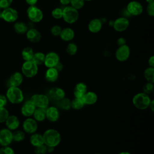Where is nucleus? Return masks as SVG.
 <instances>
[{
	"mask_svg": "<svg viewBox=\"0 0 154 154\" xmlns=\"http://www.w3.org/2000/svg\"><path fill=\"white\" fill-rule=\"evenodd\" d=\"M7 103V99L5 95L0 94V108L5 107Z\"/></svg>",
	"mask_w": 154,
	"mask_h": 154,
	"instance_id": "45",
	"label": "nucleus"
},
{
	"mask_svg": "<svg viewBox=\"0 0 154 154\" xmlns=\"http://www.w3.org/2000/svg\"><path fill=\"white\" fill-rule=\"evenodd\" d=\"M60 112L57 107L49 106L46 109V119L49 122H55L58 120Z\"/></svg>",
	"mask_w": 154,
	"mask_h": 154,
	"instance_id": "19",
	"label": "nucleus"
},
{
	"mask_svg": "<svg viewBox=\"0 0 154 154\" xmlns=\"http://www.w3.org/2000/svg\"><path fill=\"white\" fill-rule=\"evenodd\" d=\"M146 11L149 16H154V2L148 3L146 8Z\"/></svg>",
	"mask_w": 154,
	"mask_h": 154,
	"instance_id": "43",
	"label": "nucleus"
},
{
	"mask_svg": "<svg viewBox=\"0 0 154 154\" xmlns=\"http://www.w3.org/2000/svg\"><path fill=\"white\" fill-rule=\"evenodd\" d=\"M126 10L131 16H138L143 13V7L140 2L137 1H132L128 4Z\"/></svg>",
	"mask_w": 154,
	"mask_h": 154,
	"instance_id": "9",
	"label": "nucleus"
},
{
	"mask_svg": "<svg viewBox=\"0 0 154 154\" xmlns=\"http://www.w3.org/2000/svg\"><path fill=\"white\" fill-rule=\"evenodd\" d=\"M78 51V46L74 43H69L66 47V52L70 55H74Z\"/></svg>",
	"mask_w": 154,
	"mask_h": 154,
	"instance_id": "35",
	"label": "nucleus"
},
{
	"mask_svg": "<svg viewBox=\"0 0 154 154\" xmlns=\"http://www.w3.org/2000/svg\"><path fill=\"white\" fill-rule=\"evenodd\" d=\"M102 27V23L100 19L94 18L90 21L88 24V29L92 33L99 32Z\"/></svg>",
	"mask_w": 154,
	"mask_h": 154,
	"instance_id": "21",
	"label": "nucleus"
},
{
	"mask_svg": "<svg viewBox=\"0 0 154 154\" xmlns=\"http://www.w3.org/2000/svg\"><path fill=\"white\" fill-rule=\"evenodd\" d=\"M0 154H15L14 150L10 147L7 146H2L0 148Z\"/></svg>",
	"mask_w": 154,
	"mask_h": 154,
	"instance_id": "42",
	"label": "nucleus"
},
{
	"mask_svg": "<svg viewBox=\"0 0 154 154\" xmlns=\"http://www.w3.org/2000/svg\"><path fill=\"white\" fill-rule=\"evenodd\" d=\"M26 36L28 40L33 43H36L40 42L42 38V35L37 29L31 28L28 29L26 32Z\"/></svg>",
	"mask_w": 154,
	"mask_h": 154,
	"instance_id": "17",
	"label": "nucleus"
},
{
	"mask_svg": "<svg viewBox=\"0 0 154 154\" xmlns=\"http://www.w3.org/2000/svg\"><path fill=\"white\" fill-rule=\"evenodd\" d=\"M23 75L22 73L16 72L13 73L8 79L9 87H19L23 82Z\"/></svg>",
	"mask_w": 154,
	"mask_h": 154,
	"instance_id": "20",
	"label": "nucleus"
},
{
	"mask_svg": "<svg viewBox=\"0 0 154 154\" xmlns=\"http://www.w3.org/2000/svg\"><path fill=\"white\" fill-rule=\"evenodd\" d=\"M25 137V132L20 130H17L13 132V141L16 142L22 141Z\"/></svg>",
	"mask_w": 154,
	"mask_h": 154,
	"instance_id": "34",
	"label": "nucleus"
},
{
	"mask_svg": "<svg viewBox=\"0 0 154 154\" xmlns=\"http://www.w3.org/2000/svg\"><path fill=\"white\" fill-rule=\"evenodd\" d=\"M14 29L17 34H23L28 31V26L23 22H17L14 25Z\"/></svg>",
	"mask_w": 154,
	"mask_h": 154,
	"instance_id": "28",
	"label": "nucleus"
},
{
	"mask_svg": "<svg viewBox=\"0 0 154 154\" xmlns=\"http://www.w3.org/2000/svg\"><path fill=\"white\" fill-rule=\"evenodd\" d=\"M22 74L26 78H33L38 73V66L32 60L25 61L22 65Z\"/></svg>",
	"mask_w": 154,
	"mask_h": 154,
	"instance_id": "5",
	"label": "nucleus"
},
{
	"mask_svg": "<svg viewBox=\"0 0 154 154\" xmlns=\"http://www.w3.org/2000/svg\"><path fill=\"white\" fill-rule=\"evenodd\" d=\"M29 142L34 147L42 145L44 144L43 135L35 132L32 134L29 138Z\"/></svg>",
	"mask_w": 154,
	"mask_h": 154,
	"instance_id": "26",
	"label": "nucleus"
},
{
	"mask_svg": "<svg viewBox=\"0 0 154 154\" xmlns=\"http://www.w3.org/2000/svg\"><path fill=\"white\" fill-rule=\"evenodd\" d=\"M146 2L148 3H150V2H154V0H146Z\"/></svg>",
	"mask_w": 154,
	"mask_h": 154,
	"instance_id": "54",
	"label": "nucleus"
},
{
	"mask_svg": "<svg viewBox=\"0 0 154 154\" xmlns=\"http://www.w3.org/2000/svg\"><path fill=\"white\" fill-rule=\"evenodd\" d=\"M151 99L149 95L142 92L136 94L132 98L134 106L140 110H144L149 108Z\"/></svg>",
	"mask_w": 154,
	"mask_h": 154,
	"instance_id": "3",
	"label": "nucleus"
},
{
	"mask_svg": "<svg viewBox=\"0 0 154 154\" xmlns=\"http://www.w3.org/2000/svg\"><path fill=\"white\" fill-rule=\"evenodd\" d=\"M65 97L64 90L60 87H53L48 91V97L55 100L59 101Z\"/></svg>",
	"mask_w": 154,
	"mask_h": 154,
	"instance_id": "16",
	"label": "nucleus"
},
{
	"mask_svg": "<svg viewBox=\"0 0 154 154\" xmlns=\"http://www.w3.org/2000/svg\"><path fill=\"white\" fill-rule=\"evenodd\" d=\"M35 108L36 107L32 101L31 100H28L25 101L22 105L20 112L23 116L26 117H30L33 115Z\"/></svg>",
	"mask_w": 154,
	"mask_h": 154,
	"instance_id": "15",
	"label": "nucleus"
},
{
	"mask_svg": "<svg viewBox=\"0 0 154 154\" xmlns=\"http://www.w3.org/2000/svg\"><path fill=\"white\" fill-rule=\"evenodd\" d=\"M84 0H70V6L76 10L81 9L84 5Z\"/></svg>",
	"mask_w": 154,
	"mask_h": 154,
	"instance_id": "36",
	"label": "nucleus"
},
{
	"mask_svg": "<svg viewBox=\"0 0 154 154\" xmlns=\"http://www.w3.org/2000/svg\"><path fill=\"white\" fill-rule=\"evenodd\" d=\"M1 12H2V11L1 10V8H0V18H1Z\"/></svg>",
	"mask_w": 154,
	"mask_h": 154,
	"instance_id": "55",
	"label": "nucleus"
},
{
	"mask_svg": "<svg viewBox=\"0 0 154 154\" xmlns=\"http://www.w3.org/2000/svg\"><path fill=\"white\" fill-rule=\"evenodd\" d=\"M117 45L119 46H122V45H125L126 44V40L125 39V38L123 37H120L117 41Z\"/></svg>",
	"mask_w": 154,
	"mask_h": 154,
	"instance_id": "47",
	"label": "nucleus"
},
{
	"mask_svg": "<svg viewBox=\"0 0 154 154\" xmlns=\"http://www.w3.org/2000/svg\"><path fill=\"white\" fill-rule=\"evenodd\" d=\"M38 0H25V2L29 5H35L37 2Z\"/></svg>",
	"mask_w": 154,
	"mask_h": 154,
	"instance_id": "49",
	"label": "nucleus"
},
{
	"mask_svg": "<svg viewBox=\"0 0 154 154\" xmlns=\"http://www.w3.org/2000/svg\"><path fill=\"white\" fill-rule=\"evenodd\" d=\"M54 150V147H48L47 146V152L48 153H52Z\"/></svg>",
	"mask_w": 154,
	"mask_h": 154,
	"instance_id": "51",
	"label": "nucleus"
},
{
	"mask_svg": "<svg viewBox=\"0 0 154 154\" xmlns=\"http://www.w3.org/2000/svg\"><path fill=\"white\" fill-rule=\"evenodd\" d=\"M143 93L149 95L153 91V83L147 82L143 86Z\"/></svg>",
	"mask_w": 154,
	"mask_h": 154,
	"instance_id": "39",
	"label": "nucleus"
},
{
	"mask_svg": "<svg viewBox=\"0 0 154 154\" xmlns=\"http://www.w3.org/2000/svg\"><path fill=\"white\" fill-rule=\"evenodd\" d=\"M92 0H84V1H91Z\"/></svg>",
	"mask_w": 154,
	"mask_h": 154,
	"instance_id": "56",
	"label": "nucleus"
},
{
	"mask_svg": "<svg viewBox=\"0 0 154 154\" xmlns=\"http://www.w3.org/2000/svg\"><path fill=\"white\" fill-rule=\"evenodd\" d=\"M131 51L129 46L126 44L119 46L115 52V56L116 59L120 62H124L126 61L130 56Z\"/></svg>",
	"mask_w": 154,
	"mask_h": 154,
	"instance_id": "10",
	"label": "nucleus"
},
{
	"mask_svg": "<svg viewBox=\"0 0 154 154\" xmlns=\"http://www.w3.org/2000/svg\"><path fill=\"white\" fill-rule=\"evenodd\" d=\"M60 2L63 5H67L70 4V0H60Z\"/></svg>",
	"mask_w": 154,
	"mask_h": 154,
	"instance_id": "50",
	"label": "nucleus"
},
{
	"mask_svg": "<svg viewBox=\"0 0 154 154\" xmlns=\"http://www.w3.org/2000/svg\"><path fill=\"white\" fill-rule=\"evenodd\" d=\"M87 87L85 83L82 82L77 83L73 89V94L75 97L82 98L87 92Z\"/></svg>",
	"mask_w": 154,
	"mask_h": 154,
	"instance_id": "22",
	"label": "nucleus"
},
{
	"mask_svg": "<svg viewBox=\"0 0 154 154\" xmlns=\"http://www.w3.org/2000/svg\"><path fill=\"white\" fill-rule=\"evenodd\" d=\"M148 64L149 65V67H154V56L152 55L148 60Z\"/></svg>",
	"mask_w": 154,
	"mask_h": 154,
	"instance_id": "48",
	"label": "nucleus"
},
{
	"mask_svg": "<svg viewBox=\"0 0 154 154\" xmlns=\"http://www.w3.org/2000/svg\"><path fill=\"white\" fill-rule=\"evenodd\" d=\"M45 58V54L42 52H37L34 54L32 61L37 66H40L44 64Z\"/></svg>",
	"mask_w": 154,
	"mask_h": 154,
	"instance_id": "30",
	"label": "nucleus"
},
{
	"mask_svg": "<svg viewBox=\"0 0 154 154\" xmlns=\"http://www.w3.org/2000/svg\"><path fill=\"white\" fill-rule=\"evenodd\" d=\"M34 153L35 154H46L47 153V146L43 144L42 145L35 147Z\"/></svg>",
	"mask_w": 154,
	"mask_h": 154,
	"instance_id": "40",
	"label": "nucleus"
},
{
	"mask_svg": "<svg viewBox=\"0 0 154 154\" xmlns=\"http://www.w3.org/2000/svg\"><path fill=\"white\" fill-rule=\"evenodd\" d=\"M54 68H55L58 72H61V71L62 70V69H63V66L62 63H61L60 61H59V62L54 66Z\"/></svg>",
	"mask_w": 154,
	"mask_h": 154,
	"instance_id": "46",
	"label": "nucleus"
},
{
	"mask_svg": "<svg viewBox=\"0 0 154 154\" xmlns=\"http://www.w3.org/2000/svg\"><path fill=\"white\" fill-rule=\"evenodd\" d=\"M153 105H154V101H153V100H152L151 102H150V105H149V108H150V109H151L152 111H153Z\"/></svg>",
	"mask_w": 154,
	"mask_h": 154,
	"instance_id": "52",
	"label": "nucleus"
},
{
	"mask_svg": "<svg viewBox=\"0 0 154 154\" xmlns=\"http://www.w3.org/2000/svg\"><path fill=\"white\" fill-rule=\"evenodd\" d=\"M85 105L82 98L75 97L71 101V108L75 110H79L82 109Z\"/></svg>",
	"mask_w": 154,
	"mask_h": 154,
	"instance_id": "33",
	"label": "nucleus"
},
{
	"mask_svg": "<svg viewBox=\"0 0 154 154\" xmlns=\"http://www.w3.org/2000/svg\"><path fill=\"white\" fill-rule=\"evenodd\" d=\"M95 154H102V153H95Z\"/></svg>",
	"mask_w": 154,
	"mask_h": 154,
	"instance_id": "57",
	"label": "nucleus"
},
{
	"mask_svg": "<svg viewBox=\"0 0 154 154\" xmlns=\"http://www.w3.org/2000/svg\"><path fill=\"white\" fill-rule=\"evenodd\" d=\"M61 30H62V28L60 26L55 25L52 26L51 29V33L54 36H60Z\"/></svg>",
	"mask_w": 154,
	"mask_h": 154,
	"instance_id": "41",
	"label": "nucleus"
},
{
	"mask_svg": "<svg viewBox=\"0 0 154 154\" xmlns=\"http://www.w3.org/2000/svg\"><path fill=\"white\" fill-rule=\"evenodd\" d=\"M26 14L28 19L32 23L40 22L43 18V11L35 5L29 6L26 10Z\"/></svg>",
	"mask_w": 154,
	"mask_h": 154,
	"instance_id": "6",
	"label": "nucleus"
},
{
	"mask_svg": "<svg viewBox=\"0 0 154 154\" xmlns=\"http://www.w3.org/2000/svg\"><path fill=\"white\" fill-rule=\"evenodd\" d=\"M22 128L25 132L29 134H34L37 131L38 128L37 122L32 118L28 117L23 121Z\"/></svg>",
	"mask_w": 154,
	"mask_h": 154,
	"instance_id": "11",
	"label": "nucleus"
},
{
	"mask_svg": "<svg viewBox=\"0 0 154 154\" xmlns=\"http://www.w3.org/2000/svg\"><path fill=\"white\" fill-rule=\"evenodd\" d=\"M36 108H47L49 103V98L43 94H35L30 99Z\"/></svg>",
	"mask_w": 154,
	"mask_h": 154,
	"instance_id": "7",
	"label": "nucleus"
},
{
	"mask_svg": "<svg viewBox=\"0 0 154 154\" xmlns=\"http://www.w3.org/2000/svg\"><path fill=\"white\" fill-rule=\"evenodd\" d=\"M9 116V112L5 107L0 108V123H4Z\"/></svg>",
	"mask_w": 154,
	"mask_h": 154,
	"instance_id": "37",
	"label": "nucleus"
},
{
	"mask_svg": "<svg viewBox=\"0 0 154 154\" xmlns=\"http://www.w3.org/2000/svg\"><path fill=\"white\" fill-rule=\"evenodd\" d=\"M129 26V20L125 17H120L116 19L112 24L113 28L117 32H123Z\"/></svg>",
	"mask_w": 154,
	"mask_h": 154,
	"instance_id": "13",
	"label": "nucleus"
},
{
	"mask_svg": "<svg viewBox=\"0 0 154 154\" xmlns=\"http://www.w3.org/2000/svg\"><path fill=\"white\" fill-rule=\"evenodd\" d=\"M59 61V55L55 52H50L45 55L44 64L48 68L54 67Z\"/></svg>",
	"mask_w": 154,
	"mask_h": 154,
	"instance_id": "14",
	"label": "nucleus"
},
{
	"mask_svg": "<svg viewBox=\"0 0 154 154\" xmlns=\"http://www.w3.org/2000/svg\"><path fill=\"white\" fill-rule=\"evenodd\" d=\"M13 141V132L10 129L3 128L0 130V145L1 146H9Z\"/></svg>",
	"mask_w": 154,
	"mask_h": 154,
	"instance_id": "12",
	"label": "nucleus"
},
{
	"mask_svg": "<svg viewBox=\"0 0 154 154\" xmlns=\"http://www.w3.org/2000/svg\"><path fill=\"white\" fill-rule=\"evenodd\" d=\"M46 108H36L32 115L34 117L33 119L39 122L45 120L46 119Z\"/></svg>",
	"mask_w": 154,
	"mask_h": 154,
	"instance_id": "27",
	"label": "nucleus"
},
{
	"mask_svg": "<svg viewBox=\"0 0 154 154\" xmlns=\"http://www.w3.org/2000/svg\"><path fill=\"white\" fill-rule=\"evenodd\" d=\"M144 76L147 82L153 83L154 82V67H149L144 72Z\"/></svg>",
	"mask_w": 154,
	"mask_h": 154,
	"instance_id": "31",
	"label": "nucleus"
},
{
	"mask_svg": "<svg viewBox=\"0 0 154 154\" xmlns=\"http://www.w3.org/2000/svg\"><path fill=\"white\" fill-rule=\"evenodd\" d=\"M5 96L7 100L13 104L20 103L24 99L23 92L19 87H9L7 90Z\"/></svg>",
	"mask_w": 154,
	"mask_h": 154,
	"instance_id": "2",
	"label": "nucleus"
},
{
	"mask_svg": "<svg viewBox=\"0 0 154 154\" xmlns=\"http://www.w3.org/2000/svg\"><path fill=\"white\" fill-rule=\"evenodd\" d=\"M13 2V0H0V8L5 9L10 7Z\"/></svg>",
	"mask_w": 154,
	"mask_h": 154,
	"instance_id": "44",
	"label": "nucleus"
},
{
	"mask_svg": "<svg viewBox=\"0 0 154 154\" xmlns=\"http://www.w3.org/2000/svg\"><path fill=\"white\" fill-rule=\"evenodd\" d=\"M62 18L67 23H74L79 18L78 10L71 6H66L63 9Z\"/></svg>",
	"mask_w": 154,
	"mask_h": 154,
	"instance_id": "4",
	"label": "nucleus"
},
{
	"mask_svg": "<svg viewBox=\"0 0 154 154\" xmlns=\"http://www.w3.org/2000/svg\"><path fill=\"white\" fill-rule=\"evenodd\" d=\"M51 15L55 19H61L63 16V9L58 7L55 8L51 11Z\"/></svg>",
	"mask_w": 154,
	"mask_h": 154,
	"instance_id": "38",
	"label": "nucleus"
},
{
	"mask_svg": "<svg viewBox=\"0 0 154 154\" xmlns=\"http://www.w3.org/2000/svg\"><path fill=\"white\" fill-rule=\"evenodd\" d=\"M4 123L7 128L10 131L16 130L20 125V121L15 115H9Z\"/></svg>",
	"mask_w": 154,
	"mask_h": 154,
	"instance_id": "18",
	"label": "nucleus"
},
{
	"mask_svg": "<svg viewBox=\"0 0 154 154\" xmlns=\"http://www.w3.org/2000/svg\"><path fill=\"white\" fill-rule=\"evenodd\" d=\"M58 72L54 68H48L45 72V77L46 80L49 82H55L58 78Z\"/></svg>",
	"mask_w": 154,
	"mask_h": 154,
	"instance_id": "25",
	"label": "nucleus"
},
{
	"mask_svg": "<svg viewBox=\"0 0 154 154\" xmlns=\"http://www.w3.org/2000/svg\"><path fill=\"white\" fill-rule=\"evenodd\" d=\"M60 37L62 40L69 42L73 39L75 37V32L71 28L67 27L62 29Z\"/></svg>",
	"mask_w": 154,
	"mask_h": 154,
	"instance_id": "24",
	"label": "nucleus"
},
{
	"mask_svg": "<svg viewBox=\"0 0 154 154\" xmlns=\"http://www.w3.org/2000/svg\"><path fill=\"white\" fill-rule=\"evenodd\" d=\"M118 154H131V153H130L128 152H122L119 153Z\"/></svg>",
	"mask_w": 154,
	"mask_h": 154,
	"instance_id": "53",
	"label": "nucleus"
},
{
	"mask_svg": "<svg viewBox=\"0 0 154 154\" xmlns=\"http://www.w3.org/2000/svg\"><path fill=\"white\" fill-rule=\"evenodd\" d=\"M33 49L30 47H26L23 49L22 51V57L24 61H30L32 60L34 55Z\"/></svg>",
	"mask_w": 154,
	"mask_h": 154,
	"instance_id": "29",
	"label": "nucleus"
},
{
	"mask_svg": "<svg viewBox=\"0 0 154 154\" xmlns=\"http://www.w3.org/2000/svg\"><path fill=\"white\" fill-rule=\"evenodd\" d=\"M1 18L7 22L12 23L16 21L17 19L18 13L14 8L10 7L2 11Z\"/></svg>",
	"mask_w": 154,
	"mask_h": 154,
	"instance_id": "8",
	"label": "nucleus"
},
{
	"mask_svg": "<svg viewBox=\"0 0 154 154\" xmlns=\"http://www.w3.org/2000/svg\"><path fill=\"white\" fill-rule=\"evenodd\" d=\"M85 105H91L97 100V95L93 91H87L82 97Z\"/></svg>",
	"mask_w": 154,
	"mask_h": 154,
	"instance_id": "23",
	"label": "nucleus"
},
{
	"mask_svg": "<svg viewBox=\"0 0 154 154\" xmlns=\"http://www.w3.org/2000/svg\"><path fill=\"white\" fill-rule=\"evenodd\" d=\"M42 135L44 144L48 147H55L61 142V135L58 131L54 129H47Z\"/></svg>",
	"mask_w": 154,
	"mask_h": 154,
	"instance_id": "1",
	"label": "nucleus"
},
{
	"mask_svg": "<svg viewBox=\"0 0 154 154\" xmlns=\"http://www.w3.org/2000/svg\"><path fill=\"white\" fill-rule=\"evenodd\" d=\"M59 108L63 110H69L71 108V100L66 97H64L57 102Z\"/></svg>",
	"mask_w": 154,
	"mask_h": 154,
	"instance_id": "32",
	"label": "nucleus"
}]
</instances>
